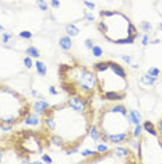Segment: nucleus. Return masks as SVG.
I'll use <instances>...</instances> for the list:
<instances>
[{"label": "nucleus", "mask_w": 162, "mask_h": 164, "mask_svg": "<svg viewBox=\"0 0 162 164\" xmlns=\"http://www.w3.org/2000/svg\"><path fill=\"white\" fill-rule=\"evenodd\" d=\"M137 152L140 163H162V139L150 121H145L143 125Z\"/></svg>", "instance_id": "0eeeda50"}, {"label": "nucleus", "mask_w": 162, "mask_h": 164, "mask_svg": "<svg viewBox=\"0 0 162 164\" xmlns=\"http://www.w3.org/2000/svg\"><path fill=\"white\" fill-rule=\"evenodd\" d=\"M35 67H36V72L39 76H45L46 75V66L43 65L42 62H36L35 63Z\"/></svg>", "instance_id": "f8f14e48"}, {"label": "nucleus", "mask_w": 162, "mask_h": 164, "mask_svg": "<svg viewBox=\"0 0 162 164\" xmlns=\"http://www.w3.org/2000/svg\"><path fill=\"white\" fill-rule=\"evenodd\" d=\"M131 125L129 111L122 104L104 107L97 123L101 140L112 144L127 142L131 138Z\"/></svg>", "instance_id": "f03ea898"}, {"label": "nucleus", "mask_w": 162, "mask_h": 164, "mask_svg": "<svg viewBox=\"0 0 162 164\" xmlns=\"http://www.w3.org/2000/svg\"><path fill=\"white\" fill-rule=\"evenodd\" d=\"M155 129L158 132V135H159V138L162 139V118L158 121V123H157V126H155Z\"/></svg>", "instance_id": "f3484780"}, {"label": "nucleus", "mask_w": 162, "mask_h": 164, "mask_svg": "<svg viewBox=\"0 0 162 164\" xmlns=\"http://www.w3.org/2000/svg\"><path fill=\"white\" fill-rule=\"evenodd\" d=\"M49 91H50V94H57V91H56V90H54L53 87H50V88H49Z\"/></svg>", "instance_id": "cd10ccee"}, {"label": "nucleus", "mask_w": 162, "mask_h": 164, "mask_svg": "<svg viewBox=\"0 0 162 164\" xmlns=\"http://www.w3.org/2000/svg\"><path fill=\"white\" fill-rule=\"evenodd\" d=\"M59 45H60V48L63 51H70V48H71V37H69V35L62 37L60 41H59Z\"/></svg>", "instance_id": "1a4fd4ad"}, {"label": "nucleus", "mask_w": 162, "mask_h": 164, "mask_svg": "<svg viewBox=\"0 0 162 164\" xmlns=\"http://www.w3.org/2000/svg\"><path fill=\"white\" fill-rule=\"evenodd\" d=\"M143 44L144 45L148 44V35H144V38H143Z\"/></svg>", "instance_id": "393cba45"}, {"label": "nucleus", "mask_w": 162, "mask_h": 164, "mask_svg": "<svg viewBox=\"0 0 162 164\" xmlns=\"http://www.w3.org/2000/svg\"><path fill=\"white\" fill-rule=\"evenodd\" d=\"M30 114L28 100L10 86L0 84V128L25 121Z\"/></svg>", "instance_id": "423d86ee"}, {"label": "nucleus", "mask_w": 162, "mask_h": 164, "mask_svg": "<svg viewBox=\"0 0 162 164\" xmlns=\"http://www.w3.org/2000/svg\"><path fill=\"white\" fill-rule=\"evenodd\" d=\"M48 108H49V104L46 101H43V100H38L34 104V112H36V114H43Z\"/></svg>", "instance_id": "6e6552de"}, {"label": "nucleus", "mask_w": 162, "mask_h": 164, "mask_svg": "<svg viewBox=\"0 0 162 164\" xmlns=\"http://www.w3.org/2000/svg\"><path fill=\"white\" fill-rule=\"evenodd\" d=\"M85 6L89 7L91 10H94V7H95V4H94V3H89V1H85Z\"/></svg>", "instance_id": "5701e85b"}, {"label": "nucleus", "mask_w": 162, "mask_h": 164, "mask_svg": "<svg viewBox=\"0 0 162 164\" xmlns=\"http://www.w3.org/2000/svg\"><path fill=\"white\" fill-rule=\"evenodd\" d=\"M52 6L53 7H59V1L57 0H52Z\"/></svg>", "instance_id": "bb28decb"}, {"label": "nucleus", "mask_w": 162, "mask_h": 164, "mask_svg": "<svg viewBox=\"0 0 162 164\" xmlns=\"http://www.w3.org/2000/svg\"><path fill=\"white\" fill-rule=\"evenodd\" d=\"M92 108H77L69 101L43 112V126L50 135L53 144L71 154L77 152L92 126Z\"/></svg>", "instance_id": "f257e3e1"}, {"label": "nucleus", "mask_w": 162, "mask_h": 164, "mask_svg": "<svg viewBox=\"0 0 162 164\" xmlns=\"http://www.w3.org/2000/svg\"><path fill=\"white\" fill-rule=\"evenodd\" d=\"M129 115H130V121H131V123L133 125H137V123H140V121H141V115L136 111V109H131L129 112Z\"/></svg>", "instance_id": "9b49d317"}, {"label": "nucleus", "mask_w": 162, "mask_h": 164, "mask_svg": "<svg viewBox=\"0 0 162 164\" xmlns=\"http://www.w3.org/2000/svg\"><path fill=\"white\" fill-rule=\"evenodd\" d=\"M36 4L41 7V10H48V4L45 0H36Z\"/></svg>", "instance_id": "a211bd4d"}, {"label": "nucleus", "mask_w": 162, "mask_h": 164, "mask_svg": "<svg viewBox=\"0 0 162 164\" xmlns=\"http://www.w3.org/2000/svg\"><path fill=\"white\" fill-rule=\"evenodd\" d=\"M20 37H21V38H31V33L22 31V33H20Z\"/></svg>", "instance_id": "412c9836"}, {"label": "nucleus", "mask_w": 162, "mask_h": 164, "mask_svg": "<svg viewBox=\"0 0 162 164\" xmlns=\"http://www.w3.org/2000/svg\"><path fill=\"white\" fill-rule=\"evenodd\" d=\"M141 27H143V28H144V30H145V31H148V30H151V25H150V24H148V22H141Z\"/></svg>", "instance_id": "4be33fe9"}, {"label": "nucleus", "mask_w": 162, "mask_h": 164, "mask_svg": "<svg viewBox=\"0 0 162 164\" xmlns=\"http://www.w3.org/2000/svg\"><path fill=\"white\" fill-rule=\"evenodd\" d=\"M62 87L70 96H77L91 101L98 90V80L94 70L80 63L60 66Z\"/></svg>", "instance_id": "20e7f679"}, {"label": "nucleus", "mask_w": 162, "mask_h": 164, "mask_svg": "<svg viewBox=\"0 0 162 164\" xmlns=\"http://www.w3.org/2000/svg\"><path fill=\"white\" fill-rule=\"evenodd\" d=\"M123 60H126V62L129 63V62H130V58H129V56H123Z\"/></svg>", "instance_id": "c85d7f7f"}, {"label": "nucleus", "mask_w": 162, "mask_h": 164, "mask_svg": "<svg viewBox=\"0 0 162 164\" xmlns=\"http://www.w3.org/2000/svg\"><path fill=\"white\" fill-rule=\"evenodd\" d=\"M24 65L27 69H30V67H32V60H31V56H25V59H24Z\"/></svg>", "instance_id": "dca6fc26"}, {"label": "nucleus", "mask_w": 162, "mask_h": 164, "mask_svg": "<svg viewBox=\"0 0 162 164\" xmlns=\"http://www.w3.org/2000/svg\"><path fill=\"white\" fill-rule=\"evenodd\" d=\"M159 28H161V30H162V24H161V25H159Z\"/></svg>", "instance_id": "c756f323"}, {"label": "nucleus", "mask_w": 162, "mask_h": 164, "mask_svg": "<svg viewBox=\"0 0 162 164\" xmlns=\"http://www.w3.org/2000/svg\"><path fill=\"white\" fill-rule=\"evenodd\" d=\"M148 75L157 79V76H159V70H158V69H154V67H152V69H150V70H148Z\"/></svg>", "instance_id": "6ab92c4d"}, {"label": "nucleus", "mask_w": 162, "mask_h": 164, "mask_svg": "<svg viewBox=\"0 0 162 164\" xmlns=\"http://www.w3.org/2000/svg\"><path fill=\"white\" fill-rule=\"evenodd\" d=\"M98 28L104 38L119 45H129L136 41L138 33L129 17L120 11H101V20L98 22Z\"/></svg>", "instance_id": "39448f33"}, {"label": "nucleus", "mask_w": 162, "mask_h": 164, "mask_svg": "<svg viewBox=\"0 0 162 164\" xmlns=\"http://www.w3.org/2000/svg\"><path fill=\"white\" fill-rule=\"evenodd\" d=\"M85 45L88 46V48H89V49H91V48L94 46V44H91V41H89V39H87V41H85Z\"/></svg>", "instance_id": "a878e982"}, {"label": "nucleus", "mask_w": 162, "mask_h": 164, "mask_svg": "<svg viewBox=\"0 0 162 164\" xmlns=\"http://www.w3.org/2000/svg\"><path fill=\"white\" fill-rule=\"evenodd\" d=\"M85 1H87V0H85Z\"/></svg>", "instance_id": "7c9ffc66"}, {"label": "nucleus", "mask_w": 162, "mask_h": 164, "mask_svg": "<svg viewBox=\"0 0 162 164\" xmlns=\"http://www.w3.org/2000/svg\"><path fill=\"white\" fill-rule=\"evenodd\" d=\"M25 54L28 55V56H31V58H38V56H39V52H38V49H36V48H34V46H30V48H27Z\"/></svg>", "instance_id": "4468645a"}, {"label": "nucleus", "mask_w": 162, "mask_h": 164, "mask_svg": "<svg viewBox=\"0 0 162 164\" xmlns=\"http://www.w3.org/2000/svg\"><path fill=\"white\" fill-rule=\"evenodd\" d=\"M91 51H92V54H94V56H101V55L104 54V52H102V48H101V46H98V45H94V46H92V48H91Z\"/></svg>", "instance_id": "2eb2a0df"}, {"label": "nucleus", "mask_w": 162, "mask_h": 164, "mask_svg": "<svg viewBox=\"0 0 162 164\" xmlns=\"http://www.w3.org/2000/svg\"><path fill=\"white\" fill-rule=\"evenodd\" d=\"M87 20H88V21H94L95 18H94V16H92V14H87Z\"/></svg>", "instance_id": "b1692460"}, {"label": "nucleus", "mask_w": 162, "mask_h": 164, "mask_svg": "<svg viewBox=\"0 0 162 164\" xmlns=\"http://www.w3.org/2000/svg\"><path fill=\"white\" fill-rule=\"evenodd\" d=\"M10 39H11V35H9V34H3V38H1L3 44H7Z\"/></svg>", "instance_id": "aec40b11"}, {"label": "nucleus", "mask_w": 162, "mask_h": 164, "mask_svg": "<svg viewBox=\"0 0 162 164\" xmlns=\"http://www.w3.org/2000/svg\"><path fill=\"white\" fill-rule=\"evenodd\" d=\"M97 75L99 93L106 101H122L127 91V75L126 70L115 62L105 60L94 65Z\"/></svg>", "instance_id": "7ed1b4c3"}, {"label": "nucleus", "mask_w": 162, "mask_h": 164, "mask_svg": "<svg viewBox=\"0 0 162 164\" xmlns=\"http://www.w3.org/2000/svg\"><path fill=\"white\" fill-rule=\"evenodd\" d=\"M38 122H39V118H38L36 112H35V114H30V115L25 118V125H31V126H35V125H38Z\"/></svg>", "instance_id": "9d476101"}, {"label": "nucleus", "mask_w": 162, "mask_h": 164, "mask_svg": "<svg viewBox=\"0 0 162 164\" xmlns=\"http://www.w3.org/2000/svg\"><path fill=\"white\" fill-rule=\"evenodd\" d=\"M66 30H67V34H69V37H74V35H78V31H80V30L77 28L76 25H73V24H71V25H67V28H66Z\"/></svg>", "instance_id": "ddd939ff"}]
</instances>
